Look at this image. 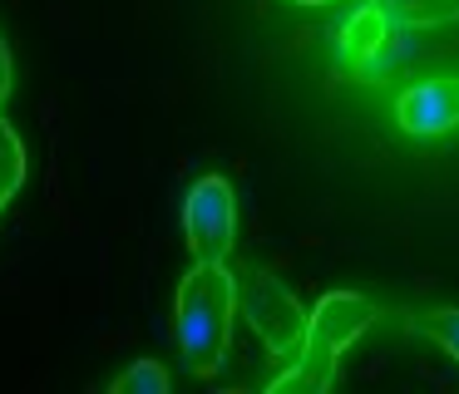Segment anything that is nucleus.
<instances>
[{"label":"nucleus","mask_w":459,"mask_h":394,"mask_svg":"<svg viewBox=\"0 0 459 394\" xmlns=\"http://www.w3.org/2000/svg\"><path fill=\"white\" fill-rule=\"evenodd\" d=\"M21 183H25V143H21V133L0 118V212H5V202L21 193Z\"/></svg>","instance_id":"nucleus-8"},{"label":"nucleus","mask_w":459,"mask_h":394,"mask_svg":"<svg viewBox=\"0 0 459 394\" xmlns=\"http://www.w3.org/2000/svg\"><path fill=\"white\" fill-rule=\"evenodd\" d=\"M183 232H188L193 261H228L238 242V197L228 177H198L183 202Z\"/></svg>","instance_id":"nucleus-4"},{"label":"nucleus","mask_w":459,"mask_h":394,"mask_svg":"<svg viewBox=\"0 0 459 394\" xmlns=\"http://www.w3.org/2000/svg\"><path fill=\"white\" fill-rule=\"evenodd\" d=\"M395 118L405 133H449L459 124V79H425V84L405 89L395 104Z\"/></svg>","instance_id":"nucleus-5"},{"label":"nucleus","mask_w":459,"mask_h":394,"mask_svg":"<svg viewBox=\"0 0 459 394\" xmlns=\"http://www.w3.org/2000/svg\"><path fill=\"white\" fill-rule=\"evenodd\" d=\"M376 325V305L356 291H331L316 301V311L307 315V340H301V355L291 360L287 374L272 380V394H326L336 384V364L341 350L356 345L360 335Z\"/></svg>","instance_id":"nucleus-2"},{"label":"nucleus","mask_w":459,"mask_h":394,"mask_svg":"<svg viewBox=\"0 0 459 394\" xmlns=\"http://www.w3.org/2000/svg\"><path fill=\"white\" fill-rule=\"evenodd\" d=\"M5 98H11V45L0 39V108H5Z\"/></svg>","instance_id":"nucleus-11"},{"label":"nucleus","mask_w":459,"mask_h":394,"mask_svg":"<svg viewBox=\"0 0 459 394\" xmlns=\"http://www.w3.org/2000/svg\"><path fill=\"white\" fill-rule=\"evenodd\" d=\"M114 394H169V370L159 360H139L114 380Z\"/></svg>","instance_id":"nucleus-9"},{"label":"nucleus","mask_w":459,"mask_h":394,"mask_svg":"<svg viewBox=\"0 0 459 394\" xmlns=\"http://www.w3.org/2000/svg\"><path fill=\"white\" fill-rule=\"evenodd\" d=\"M297 5H336V0H297Z\"/></svg>","instance_id":"nucleus-12"},{"label":"nucleus","mask_w":459,"mask_h":394,"mask_svg":"<svg viewBox=\"0 0 459 394\" xmlns=\"http://www.w3.org/2000/svg\"><path fill=\"white\" fill-rule=\"evenodd\" d=\"M415 330H425L439 350L459 360V311H425V315H415Z\"/></svg>","instance_id":"nucleus-10"},{"label":"nucleus","mask_w":459,"mask_h":394,"mask_svg":"<svg viewBox=\"0 0 459 394\" xmlns=\"http://www.w3.org/2000/svg\"><path fill=\"white\" fill-rule=\"evenodd\" d=\"M238 301H242V311H247L252 330L262 335V345H267V350L277 355L281 364L297 360V355H301V340H307V311L297 305V296H291L287 286L277 281V276L252 271L247 281H242Z\"/></svg>","instance_id":"nucleus-3"},{"label":"nucleus","mask_w":459,"mask_h":394,"mask_svg":"<svg viewBox=\"0 0 459 394\" xmlns=\"http://www.w3.org/2000/svg\"><path fill=\"white\" fill-rule=\"evenodd\" d=\"M400 30H435L459 20V0H366Z\"/></svg>","instance_id":"nucleus-7"},{"label":"nucleus","mask_w":459,"mask_h":394,"mask_svg":"<svg viewBox=\"0 0 459 394\" xmlns=\"http://www.w3.org/2000/svg\"><path fill=\"white\" fill-rule=\"evenodd\" d=\"M232 315H238V276L222 261H193V271L178 286V350L188 374L208 380L222 370Z\"/></svg>","instance_id":"nucleus-1"},{"label":"nucleus","mask_w":459,"mask_h":394,"mask_svg":"<svg viewBox=\"0 0 459 394\" xmlns=\"http://www.w3.org/2000/svg\"><path fill=\"white\" fill-rule=\"evenodd\" d=\"M385 45H390V20L380 15L376 5H360L356 15L346 20V30H341V64H346V69H366Z\"/></svg>","instance_id":"nucleus-6"}]
</instances>
